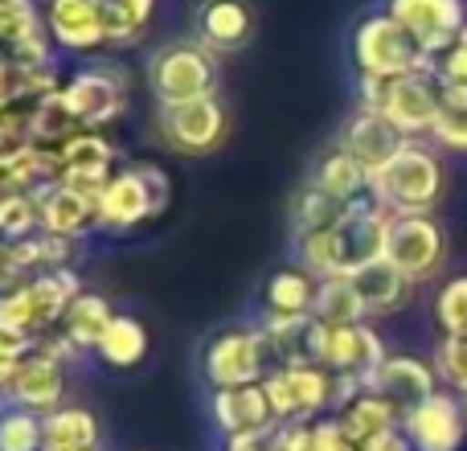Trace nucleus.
<instances>
[{"label": "nucleus", "instance_id": "nucleus-1", "mask_svg": "<svg viewBox=\"0 0 467 451\" xmlns=\"http://www.w3.org/2000/svg\"><path fill=\"white\" fill-rule=\"evenodd\" d=\"M394 214L378 205L373 197L353 202L345 218L328 230H316L307 238H296V263L307 267L316 279H332V275H353L365 263L386 255V234Z\"/></svg>", "mask_w": 467, "mask_h": 451}, {"label": "nucleus", "instance_id": "nucleus-2", "mask_svg": "<svg viewBox=\"0 0 467 451\" xmlns=\"http://www.w3.org/2000/svg\"><path fill=\"white\" fill-rule=\"evenodd\" d=\"M447 194V164L431 140H406L386 169L373 173L369 197L386 205L394 218L406 214H435Z\"/></svg>", "mask_w": 467, "mask_h": 451}, {"label": "nucleus", "instance_id": "nucleus-3", "mask_svg": "<svg viewBox=\"0 0 467 451\" xmlns=\"http://www.w3.org/2000/svg\"><path fill=\"white\" fill-rule=\"evenodd\" d=\"M169 173L152 161L119 164L95 197V226L99 234H131L144 222L161 218L169 205Z\"/></svg>", "mask_w": 467, "mask_h": 451}, {"label": "nucleus", "instance_id": "nucleus-4", "mask_svg": "<svg viewBox=\"0 0 467 451\" xmlns=\"http://www.w3.org/2000/svg\"><path fill=\"white\" fill-rule=\"evenodd\" d=\"M357 107L381 111L406 140H427L439 107H443V79L435 66H422V70H410L389 82L357 79Z\"/></svg>", "mask_w": 467, "mask_h": 451}, {"label": "nucleus", "instance_id": "nucleus-5", "mask_svg": "<svg viewBox=\"0 0 467 451\" xmlns=\"http://www.w3.org/2000/svg\"><path fill=\"white\" fill-rule=\"evenodd\" d=\"M144 79L156 107L193 103V99L218 95V54L197 37H172L152 49Z\"/></svg>", "mask_w": 467, "mask_h": 451}, {"label": "nucleus", "instance_id": "nucleus-6", "mask_svg": "<svg viewBox=\"0 0 467 451\" xmlns=\"http://www.w3.org/2000/svg\"><path fill=\"white\" fill-rule=\"evenodd\" d=\"M78 291H82V275L74 271V267L41 271V275H33V279L16 283V288L0 291V324L41 341L62 324L66 308L78 299Z\"/></svg>", "mask_w": 467, "mask_h": 451}, {"label": "nucleus", "instance_id": "nucleus-7", "mask_svg": "<svg viewBox=\"0 0 467 451\" xmlns=\"http://www.w3.org/2000/svg\"><path fill=\"white\" fill-rule=\"evenodd\" d=\"M348 58H353L357 79H373V82H389L410 70H422V66H435L419 49V41H414L386 8L365 13L361 21H357L353 41H348Z\"/></svg>", "mask_w": 467, "mask_h": 451}, {"label": "nucleus", "instance_id": "nucleus-8", "mask_svg": "<svg viewBox=\"0 0 467 451\" xmlns=\"http://www.w3.org/2000/svg\"><path fill=\"white\" fill-rule=\"evenodd\" d=\"M197 370H202L205 390H234V386H254L271 373V353L258 332V324H230L218 329L197 353Z\"/></svg>", "mask_w": 467, "mask_h": 451}, {"label": "nucleus", "instance_id": "nucleus-9", "mask_svg": "<svg viewBox=\"0 0 467 451\" xmlns=\"http://www.w3.org/2000/svg\"><path fill=\"white\" fill-rule=\"evenodd\" d=\"M62 99L87 131L111 128L128 111V66H119L115 58H95L78 66L66 74Z\"/></svg>", "mask_w": 467, "mask_h": 451}, {"label": "nucleus", "instance_id": "nucleus-10", "mask_svg": "<svg viewBox=\"0 0 467 451\" xmlns=\"http://www.w3.org/2000/svg\"><path fill=\"white\" fill-rule=\"evenodd\" d=\"M230 115L218 95L156 107V140L177 156H210L226 144Z\"/></svg>", "mask_w": 467, "mask_h": 451}, {"label": "nucleus", "instance_id": "nucleus-11", "mask_svg": "<svg viewBox=\"0 0 467 451\" xmlns=\"http://www.w3.org/2000/svg\"><path fill=\"white\" fill-rule=\"evenodd\" d=\"M275 423H312L337 411V373L324 365H279L263 378Z\"/></svg>", "mask_w": 467, "mask_h": 451}, {"label": "nucleus", "instance_id": "nucleus-12", "mask_svg": "<svg viewBox=\"0 0 467 451\" xmlns=\"http://www.w3.org/2000/svg\"><path fill=\"white\" fill-rule=\"evenodd\" d=\"M386 258L414 283H431L443 275L447 263V230L435 214H406L389 222Z\"/></svg>", "mask_w": 467, "mask_h": 451}, {"label": "nucleus", "instance_id": "nucleus-13", "mask_svg": "<svg viewBox=\"0 0 467 451\" xmlns=\"http://www.w3.org/2000/svg\"><path fill=\"white\" fill-rule=\"evenodd\" d=\"M66 403V365L46 349L13 365H0V406H25V411L49 414Z\"/></svg>", "mask_w": 467, "mask_h": 451}, {"label": "nucleus", "instance_id": "nucleus-14", "mask_svg": "<svg viewBox=\"0 0 467 451\" xmlns=\"http://www.w3.org/2000/svg\"><path fill=\"white\" fill-rule=\"evenodd\" d=\"M41 21L54 49L70 58H95L111 49L103 0H41Z\"/></svg>", "mask_w": 467, "mask_h": 451}, {"label": "nucleus", "instance_id": "nucleus-15", "mask_svg": "<svg viewBox=\"0 0 467 451\" xmlns=\"http://www.w3.org/2000/svg\"><path fill=\"white\" fill-rule=\"evenodd\" d=\"M386 13L419 41V49L439 62L467 25V0H386Z\"/></svg>", "mask_w": 467, "mask_h": 451}, {"label": "nucleus", "instance_id": "nucleus-16", "mask_svg": "<svg viewBox=\"0 0 467 451\" xmlns=\"http://www.w3.org/2000/svg\"><path fill=\"white\" fill-rule=\"evenodd\" d=\"M402 435L414 451H460L467 439V406L460 394L439 386L431 398L402 414Z\"/></svg>", "mask_w": 467, "mask_h": 451}, {"label": "nucleus", "instance_id": "nucleus-17", "mask_svg": "<svg viewBox=\"0 0 467 451\" xmlns=\"http://www.w3.org/2000/svg\"><path fill=\"white\" fill-rule=\"evenodd\" d=\"M119 164L123 161L107 131H78L54 152V181H62V185L78 189L87 197H99V189L111 181V173Z\"/></svg>", "mask_w": 467, "mask_h": 451}, {"label": "nucleus", "instance_id": "nucleus-18", "mask_svg": "<svg viewBox=\"0 0 467 451\" xmlns=\"http://www.w3.org/2000/svg\"><path fill=\"white\" fill-rule=\"evenodd\" d=\"M402 144H406V136L381 111H373V107H353V115H348L337 131V148L353 156L369 177L378 169H386Z\"/></svg>", "mask_w": 467, "mask_h": 451}, {"label": "nucleus", "instance_id": "nucleus-19", "mask_svg": "<svg viewBox=\"0 0 467 451\" xmlns=\"http://www.w3.org/2000/svg\"><path fill=\"white\" fill-rule=\"evenodd\" d=\"M0 54L16 66H54V41L41 21V0H16L0 8Z\"/></svg>", "mask_w": 467, "mask_h": 451}, {"label": "nucleus", "instance_id": "nucleus-20", "mask_svg": "<svg viewBox=\"0 0 467 451\" xmlns=\"http://www.w3.org/2000/svg\"><path fill=\"white\" fill-rule=\"evenodd\" d=\"M386 341L373 329V320L365 324H345V329H328V345H324V370L340 373V378H357L369 386L373 370L386 362Z\"/></svg>", "mask_w": 467, "mask_h": 451}, {"label": "nucleus", "instance_id": "nucleus-21", "mask_svg": "<svg viewBox=\"0 0 467 451\" xmlns=\"http://www.w3.org/2000/svg\"><path fill=\"white\" fill-rule=\"evenodd\" d=\"M439 386H443V382H439V373H435V362L419 357V353H386V362H381L369 378V390L389 398L402 414L410 411V406H419L422 398H431Z\"/></svg>", "mask_w": 467, "mask_h": 451}, {"label": "nucleus", "instance_id": "nucleus-22", "mask_svg": "<svg viewBox=\"0 0 467 451\" xmlns=\"http://www.w3.org/2000/svg\"><path fill=\"white\" fill-rule=\"evenodd\" d=\"M210 423L222 439L242 435V431H258V427H271L275 411H271V398H266V386L254 382V386H234V390H210Z\"/></svg>", "mask_w": 467, "mask_h": 451}, {"label": "nucleus", "instance_id": "nucleus-23", "mask_svg": "<svg viewBox=\"0 0 467 451\" xmlns=\"http://www.w3.org/2000/svg\"><path fill=\"white\" fill-rule=\"evenodd\" d=\"M37 214H41V230L57 234V238L82 242L99 230L95 226V197L78 194V189L62 185V181H49L37 189Z\"/></svg>", "mask_w": 467, "mask_h": 451}, {"label": "nucleus", "instance_id": "nucleus-24", "mask_svg": "<svg viewBox=\"0 0 467 451\" xmlns=\"http://www.w3.org/2000/svg\"><path fill=\"white\" fill-rule=\"evenodd\" d=\"M197 41L213 54H238L254 41V8L246 0H202L197 8Z\"/></svg>", "mask_w": 467, "mask_h": 451}, {"label": "nucleus", "instance_id": "nucleus-25", "mask_svg": "<svg viewBox=\"0 0 467 451\" xmlns=\"http://www.w3.org/2000/svg\"><path fill=\"white\" fill-rule=\"evenodd\" d=\"M353 283H357V291H361V299H365L369 320H386V316L406 312L410 299H414V288H419V283L406 279V275L398 271L386 255L373 258V263H365L361 271H353Z\"/></svg>", "mask_w": 467, "mask_h": 451}, {"label": "nucleus", "instance_id": "nucleus-26", "mask_svg": "<svg viewBox=\"0 0 467 451\" xmlns=\"http://www.w3.org/2000/svg\"><path fill=\"white\" fill-rule=\"evenodd\" d=\"M316 279L307 267L299 263H279L263 279V296H258V316H312L316 308Z\"/></svg>", "mask_w": 467, "mask_h": 451}, {"label": "nucleus", "instance_id": "nucleus-27", "mask_svg": "<svg viewBox=\"0 0 467 451\" xmlns=\"http://www.w3.org/2000/svg\"><path fill=\"white\" fill-rule=\"evenodd\" d=\"M115 316H119V312H115V304L103 296V291L82 288L78 299L66 308V316H62V324H57V332H62V337L70 341L78 353H95V345L103 341V332L111 329Z\"/></svg>", "mask_w": 467, "mask_h": 451}, {"label": "nucleus", "instance_id": "nucleus-28", "mask_svg": "<svg viewBox=\"0 0 467 451\" xmlns=\"http://www.w3.org/2000/svg\"><path fill=\"white\" fill-rule=\"evenodd\" d=\"M148 349H152V341H148L144 320H140V316L119 312L90 357H95L99 365H107V370H115V373H128V370H136V365L144 362Z\"/></svg>", "mask_w": 467, "mask_h": 451}, {"label": "nucleus", "instance_id": "nucleus-29", "mask_svg": "<svg viewBox=\"0 0 467 451\" xmlns=\"http://www.w3.org/2000/svg\"><path fill=\"white\" fill-rule=\"evenodd\" d=\"M337 423H340V431H345L353 444H365V439L381 435V431L402 427V411H398L389 398H381L378 390L365 386L361 394L348 398V403L337 411Z\"/></svg>", "mask_w": 467, "mask_h": 451}, {"label": "nucleus", "instance_id": "nucleus-30", "mask_svg": "<svg viewBox=\"0 0 467 451\" xmlns=\"http://www.w3.org/2000/svg\"><path fill=\"white\" fill-rule=\"evenodd\" d=\"M307 181H316V185H320L324 194H332L337 202L353 205V202H365V197H369V181L373 177L353 161V156L340 152V148L332 144L328 152L316 161V169H312V177Z\"/></svg>", "mask_w": 467, "mask_h": 451}, {"label": "nucleus", "instance_id": "nucleus-31", "mask_svg": "<svg viewBox=\"0 0 467 451\" xmlns=\"http://www.w3.org/2000/svg\"><path fill=\"white\" fill-rule=\"evenodd\" d=\"M103 427L90 406L62 403L57 411L46 414V451H74V447H99Z\"/></svg>", "mask_w": 467, "mask_h": 451}, {"label": "nucleus", "instance_id": "nucleus-32", "mask_svg": "<svg viewBox=\"0 0 467 451\" xmlns=\"http://www.w3.org/2000/svg\"><path fill=\"white\" fill-rule=\"evenodd\" d=\"M345 210L348 205L337 202L332 194H324L316 181H304L287 202L291 238H307V234H316V230H328V226H337L340 218H345Z\"/></svg>", "mask_w": 467, "mask_h": 451}, {"label": "nucleus", "instance_id": "nucleus-33", "mask_svg": "<svg viewBox=\"0 0 467 451\" xmlns=\"http://www.w3.org/2000/svg\"><path fill=\"white\" fill-rule=\"evenodd\" d=\"M312 316L320 324H328V329H345V324H365V320H369L365 299H361V291H357L353 275H332V279H320Z\"/></svg>", "mask_w": 467, "mask_h": 451}, {"label": "nucleus", "instance_id": "nucleus-34", "mask_svg": "<svg viewBox=\"0 0 467 451\" xmlns=\"http://www.w3.org/2000/svg\"><path fill=\"white\" fill-rule=\"evenodd\" d=\"M29 128H33V144L46 148V152H57L66 140H74L78 131H87L78 120H74L70 107H66L62 90H54V95L29 103Z\"/></svg>", "mask_w": 467, "mask_h": 451}, {"label": "nucleus", "instance_id": "nucleus-35", "mask_svg": "<svg viewBox=\"0 0 467 451\" xmlns=\"http://www.w3.org/2000/svg\"><path fill=\"white\" fill-rule=\"evenodd\" d=\"M431 144L439 152L467 156V87L460 82H443V107L435 115V128H431Z\"/></svg>", "mask_w": 467, "mask_h": 451}, {"label": "nucleus", "instance_id": "nucleus-36", "mask_svg": "<svg viewBox=\"0 0 467 451\" xmlns=\"http://www.w3.org/2000/svg\"><path fill=\"white\" fill-rule=\"evenodd\" d=\"M103 16L111 49H128L148 33L156 16V0H103Z\"/></svg>", "mask_w": 467, "mask_h": 451}, {"label": "nucleus", "instance_id": "nucleus-37", "mask_svg": "<svg viewBox=\"0 0 467 451\" xmlns=\"http://www.w3.org/2000/svg\"><path fill=\"white\" fill-rule=\"evenodd\" d=\"M0 451H46V414L0 406Z\"/></svg>", "mask_w": 467, "mask_h": 451}, {"label": "nucleus", "instance_id": "nucleus-38", "mask_svg": "<svg viewBox=\"0 0 467 451\" xmlns=\"http://www.w3.org/2000/svg\"><path fill=\"white\" fill-rule=\"evenodd\" d=\"M431 316H435L443 337H467V275H455V279L439 283Z\"/></svg>", "mask_w": 467, "mask_h": 451}, {"label": "nucleus", "instance_id": "nucleus-39", "mask_svg": "<svg viewBox=\"0 0 467 451\" xmlns=\"http://www.w3.org/2000/svg\"><path fill=\"white\" fill-rule=\"evenodd\" d=\"M41 230L37 189L33 194H5L0 197V242H21Z\"/></svg>", "mask_w": 467, "mask_h": 451}, {"label": "nucleus", "instance_id": "nucleus-40", "mask_svg": "<svg viewBox=\"0 0 467 451\" xmlns=\"http://www.w3.org/2000/svg\"><path fill=\"white\" fill-rule=\"evenodd\" d=\"M431 362H435V373H439V382H443V390L467 398V337H439Z\"/></svg>", "mask_w": 467, "mask_h": 451}, {"label": "nucleus", "instance_id": "nucleus-41", "mask_svg": "<svg viewBox=\"0 0 467 451\" xmlns=\"http://www.w3.org/2000/svg\"><path fill=\"white\" fill-rule=\"evenodd\" d=\"M33 144V128H29V107H13V111L0 115V164L25 156Z\"/></svg>", "mask_w": 467, "mask_h": 451}, {"label": "nucleus", "instance_id": "nucleus-42", "mask_svg": "<svg viewBox=\"0 0 467 451\" xmlns=\"http://www.w3.org/2000/svg\"><path fill=\"white\" fill-rule=\"evenodd\" d=\"M222 451H283V427L271 423V427L230 435V439H222Z\"/></svg>", "mask_w": 467, "mask_h": 451}, {"label": "nucleus", "instance_id": "nucleus-43", "mask_svg": "<svg viewBox=\"0 0 467 451\" xmlns=\"http://www.w3.org/2000/svg\"><path fill=\"white\" fill-rule=\"evenodd\" d=\"M435 70L443 82H460V87H467V25H463L460 37L451 41V49L435 62Z\"/></svg>", "mask_w": 467, "mask_h": 451}, {"label": "nucleus", "instance_id": "nucleus-44", "mask_svg": "<svg viewBox=\"0 0 467 451\" xmlns=\"http://www.w3.org/2000/svg\"><path fill=\"white\" fill-rule=\"evenodd\" d=\"M33 349H37V341H33V337H25V332L5 329V324H0V365L21 362V357H29Z\"/></svg>", "mask_w": 467, "mask_h": 451}, {"label": "nucleus", "instance_id": "nucleus-45", "mask_svg": "<svg viewBox=\"0 0 467 451\" xmlns=\"http://www.w3.org/2000/svg\"><path fill=\"white\" fill-rule=\"evenodd\" d=\"M316 423H279L283 427V451H316Z\"/></svg>", "mask_w": 467, "mask_h": 451}, {"label": "nucleus", "instance_id": "nucleus-46", "mask_svg": "<svg viewBox=\"0 0 467 451\" xmlns=\"http://www.w3.org/2000/svg\"><path fill=\"white\" fill-rule=\"evenodd\" d=\"M357 451H414V447H410V439L402 435V427H394V431H381V435L357 444Z\"/></svg>", "mask_w": 467, "mask_h": 451}, {"label": "nucleus", "instance_id": "nucleus-47", "mask_svg": "<svg viewBox=\"0 0 467 451\" xmlns=\"http://www.w3.org/2000/svg\"><path fill=\"white\" fill-rule=\"evenodd\" d=\"M5 5H16V0H0V8H5Z\"/></svg>", "mask_w": 467, "mask_h": 451}, {"label": "nucleus", "instance_id": "nucleus-48", "mask_svg": "<svg viewBox=\"0 0 467 451\" xmlns=\"http://www.w3.org/2000/svg\"><path fill=\"white\" fill-rule=\"evenodd\" d=\"M463 406H467V398H463Z\"/></svg>", "mask_w": 467, "mask_h": 451}, {"label": "nucleus", "instance_id": "nucleus-49", "mask_svg": "<svg viewBox=\"0 0 467 451\" xmlns=\"http://www.w3.org/2000/svg\"><path fill=\"white\" fill-rule=\"evenodd\" d=\"M0 197H5V194H0Z\"/></svg>", "mask_w": 467, "mask_h": 451}]
</instances>
